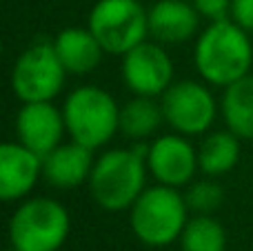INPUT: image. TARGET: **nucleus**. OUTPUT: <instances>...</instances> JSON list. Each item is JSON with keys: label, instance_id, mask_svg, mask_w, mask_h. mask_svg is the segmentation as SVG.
Returning <instances> with one entry per match:
<instances>
[{"label": "nucleus", "instance_id": "dca6fc26", "mask_svg": "<svg viewBox=\"0 0 253 251\" xmlns=\"http://www.w3.org/2000/svg\"><path fill=\"white\" fill-rule=\"evenodd\" d=\"M220 111L227 123V129L240 140H253V76L231 83L224 87Z\"/></svg>", "mask_w": 253, "mask_h": 251}, {"label": "nucleus", "instance_id": "39448f33", "mask_svg": "<svg viewBox=\"0 0 253 251\" xmlns=\"http://www.w3.org/2000/svg\"><path fill=\"white\" fill-rule=\"evenodd\" d=\"M71 231L69 211L53 198H29L9 220L13 251H58Z\"/></svg>", "mask_w": 253, "mask_h": 251}, {"label": "nucleus", "instance_id": "20e7f679", "mask_svg": "<svg viewBox=\"0 0 253 251\" xmlns=\"http://www.w3.org/2000/svg\"><path fill=\"white\" fill-rule=\"evenodd\" d=\"M62 116L71 140L89 149H100L116 136V131H120L118 102L109 91L96 84L74 89L65 100Z\"/></svg>", "mask_w": 253, "mask_h": 251}, {"label": "nucleus", "instance_id": "9b49d317", "mask_svg": "<svg viewBox=\"0 0 253 251\" xmlns=\"http://www.w3.org/2000/svg\"><path fill=\"white\" fill-rule=\"evenodd\" d=\"M65 131V116L53 102H22L16 116L18 142L44 158L60 145Z\"/></svg>", "mask_w": 253, "mask_h": 251}, {"label": "nucleus", "instance_id": "6e6552de", "mask_svg": "<svg viewBox=\"0 0 253 251\" xmlns=\"http://www.w3.org/2000/svg\"><path fill=\"white\" fill-rule=\"evenodd\" d=\"M165 123L182 136H200L211 129L218 114L215 98L196 80L173 83L160 96Z\"/></svg>", "mask_w": 253, "mask_h": 251}, {"label": "nucleus", "instance_id": "1a4fd4ad", "mask_svg": "<svg viewBox=\"0 0 253 251\" xmlns=\"http://www.w3.org/2000/svg\"><path fill=\"white\" fill-rule=\"evenodd\" d=\"M123 80L135 96L158 98L173 84V62L160 42H140L123 56Z\"/></svg>", "mask_w": 253, "mask_h": 251}, {"label": "nucleus", "instance_id": "ddd939ff", "mask_svg": "<svg viewBox=\"0 0 253 251\" xmlns=\"http://www.w3.org/2000/svg\"><path fill=\"white\" fill-rule=\"evenodd\" d=\"M200 13L187 0H158L149 7V36L160 44H182L196 36Z\"/></svg>", "mask_w": 253, "mask_h": 251}, {"label": "nucleus", "instance_id": "f257e3e1", "mask_svg": "<svg viewBox=\"0 0 253 251\" xmlns=\"http://www.w3.org/2000/svg\"><path fill=\"white\" fill-rule=\"evenodd\" d=\"M196 69L213 87H229L249 76L253 65V44L249 31L233 18L209 22L196 40Z\"/></svg>", "mask_w": 253, "mask_h": 251}, {"label": "nucleus", "instance_id": "aec40b11", "mask_svg": "<svg viewBox=\"0 0 253 251\" xmlns=\"http://www.w3.org/2000/svg\"><path fill=\"white\" fill-rule=\"evenodd\" d=\"M184 200L189 205V211L196 213H211L222 205L224 191L215 180H198L191 182L184 194Z\"/></svg>", "mask_w": 253, "mask_h": 251}, {"label": "nucleus", "instance_id": "423d86ee", "mask_svg": "<svg viewBox=\"0 0 253 251\" xmlns=\"http://www.w3.org/2000/svg\"><path fill=\"white\" fill-rule=\"evenodd\" d=\"M89 29L105 53L125 56L149 36V9L140 0H98L89 13Z\"/></svg>", "mask_w": 253, "mask_h": 251}, {"label": "nucleus", "instance_id": "7ed1b4c3", "mask_svg": "<svg viewBox=\"0 0 253 251\" xmlns=\"http://www.w3.org/2000/svg\"><path fill=\"white\" fill-rule=\"evenodd\" d=\"M189 222V205L175 187H147L129 209L133 236L147 247H167L180 240Z\"/></svg>", "mask_w": 253, "mask_h": 251}, {"label": "nucleus", "instance_id": "2eb2a0df", "mask_svg": "<svg viewBox=\"0 0 253 251\" xmlns=\"http://www.w3.org/2000/svg\"><path fill=\"white\" fill-rule=\"evenodd\" d=\"M53 47L65 65L67 74L84 76L93 71L102 60V44L89 27H67L53 38Z\"/></svg>", "mask_w": 253, "mask_h": 251}, {"label": "nucleus", "instance_id": "9d476101", "mask_svg": "<svg viewBox=\"0 0 253 251\" xmlns=\"http://www.w3.org/2000/svg\"><path fill=\"white\" fill-rule=\"evenodd\" d=\"M147 167L160 185L180 189L193 182L200 163L198 151L182 133H165L147 145Z\"/></svg>", "mask_w": 253, "mask_h": 251}, {"label": "nucleus", "instance_id": "6ab92c4d", "mask_svg": "<svg viewBox=\"0 0 253 251\" xmlns=\"http://www.w3.org/2000/svg\"><path fill=\"white\" fill-rule=\"evenodd\" d=\"M180 247L182 251H227V231L209 213H198L189 218Z\"/></svg>", "mask_w": 253, "mask_h": 251}, {"label": "nucleus", "instance_id": "0eeeda50", "mask_svg": "<svg viewBox=\"0 0 253 251\" xmlns=\"http://www.w3.org/2000/svg\"><path fill=\"white\" fill-rule=\"evenodd\" d=\"M67 69L51 40H38L18 56L11 89L20 102H51L65 87Z\"/></svg>", "mask_w": 253, "mask_h": 251}, {"label": "nucleus", "instance_id": "f8f14e48", "mask_svg": "<svg viewBox=\"0 0 253 251\" xmlns=\"http://www.w3.org/2000/svg\"><path fill=\"white\" fill-rule=\"evenodd\" d=\"M40 176L42 156L22 142H4L0 147V198L4 203L27 198Z\"/></svg>", "mask_w": 253, "mask_h": 251}, {"label": "nucleus", "instance_id": "f3484780", "mask_svg": "<svg viewBox=\"0 0 253 251\" xmlns=\"http://www.w3.org/2000/svg\"><path fill=\"white\" fill-rule=\"evenodd\" d=\"M240 160V138L233 131H213L198 147L200 171L207 176H224Z\"/></svg>", "mask_w": 253, "mask_h": 251}, {"label": "nucleus", "instance_id": "4be33fe9", "mask_svg": "<svg viewBox=\"0 0 253 251\" xmlns=\"http://www.w3.org/2000/svg\"><path fill=\"white\" fill-rule=\"evenodd\" d=\"M231 18L247 31H253V0H233Z\"/></svg>", "mask_w": 253, "mask_h": 251}, {"label": "nucleus", "instance_id": "4468645a", "mask_svg": "<svg viewBox=\"0 0 253 251\" xmlns=\"http://www.w3.org/2000/svg\"><path fill=\"white\" fill-rule=\"evenodd\" d=\"M93 149L71 140L58 145L42 158V178L58 189H76L89 182L93 171Z\"/></svg>", "mask_w": 253, "mask_h": 251}, {"label": "nucleus", "instance_id": "a211bd4d", "mask_svg": "<svg viewBox=\"0 0 253 251\" xmlns=\"http://www.w3.org/2000/svg\"><path fill=\"white\" fill-rule=\"evenodd\" d=\"M160 123H165L162 105L156 98L135 96L125 107H120V131L131 140H144L158 131Z\"/></svg>", "mask_w": 253, "mask_h": 251}, {"label": "nucleus", "instance_id": "f03ea898", "mask_svg": "<svg viewBox=\"0 0 253 251\" xmlns=\"http://www.w3.org/2000/svg\"><path fill=\"white\" fill-rule=\"evenodd\" d=\"M147 147L109 149L93 165L89 189L98 207L105 211H123L147 189Z\"/></svg>", "mask_w": 253, "mask_h": 251}, {"label": "nucleus", "instance_id": "412c9836", "mask_svg": "<svg viewBox=\"0 0 253 251\" xmlns=\"http://www.w3.org/2000/svg\"><path fill=\"white\" fill-rule=\"evenodd\" d=\"M191 2L196 7V11L200 13V18H207L209 22H213L229 18L233 0H191Z\"/></svg>", "mask_w": 253, "mask_h": 251}]
</instances>
